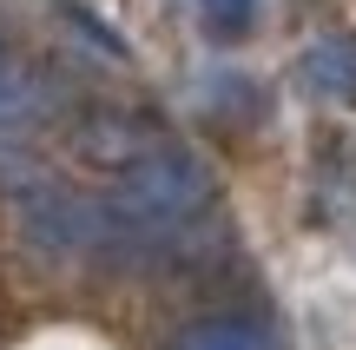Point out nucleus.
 Listing matches in <instances>:
<instances>
[{"label":"nucleus","instance_id":"f03ea898","mask_svg":"<svg viewBox=\"0 0 356 350\" xmlns=\"http://www.w3.org/2000/svg\"><path fill=\"white\" fill-rule=\"evenodd\" d=\"M297 79H304L317 100L356 106V33H323V40H310L304 60H297Z\"/></svg>","mask_w":356,"mask_h":350},{"label":"nucleus","instance_id":"20e7f679","mask_svg":"<svg viewBox=\"0 0 356 350\" xmlns=\"http://www.w3.org/2000/svg\"><path fill=\"white\" fill-rule=\"evenodd\" d=\"M33 100H40V93H33V73H26L20 53L0 40V132H7V126H26Z\"/></svg>","mask_w":356,"mask_h":350},{"label":"nucleus","instance_id":"39448f33","mask_svg":"<svg viewBox=\"0 0 356 350\" xmlns=\"http://www.w3.org/2000/svg\"><path fill=\"white\" fill-rule=\"evenodd\" d=\"M198 13L211 40H244L257 26V0H198Z\"/></svg>","mask_w":356,"mask_h":350},{"label":"nucleus","instance_id":"f257e3e1","mask_svg":"<svg viewBox=\"0 0 356 350\" xmlns=\"http://www.w3.org/2000/svg\"><path fill=\"white\" fill-rule=\"evenodd\" d=\"M113 179V212L132 225V232H172V225L198 218L211 205V172L204 159L178 152L165 139H145L132 159H119Z\"/></svg>","mask_w":356,"mask_h":350},{"label":"nucleus","instance_id":"7ed1b4c3","mask_svg":"<svg viewBox=\"0 0 356 350\" xmlns=\"http://www.w3.org/2000/svg\"><path fill=\"white\" fill-rule=\"evenodd\" d=\"M172 350H270V344H264V331L244 324V317H204V324L178 331Z\"/></svg>","mask_w":356,"mask_h":350}]
</instances>
